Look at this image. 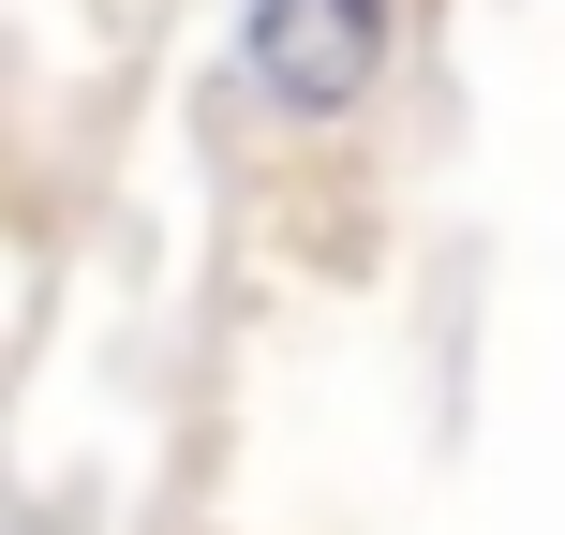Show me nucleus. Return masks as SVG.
Segmentation results:
<instances>
[{"label":"nucleus","mask_w":565,"mask_h":535,"mask_svg":"<svg viewBox=\"0 0 565 535\" xmlns=\"http://www.w3.org/2000/svg\"><path fill=\"white\" fill-rule=\"evenodd\" d=\"M387 45H402V0H254V30H238L254 105L282 119H358L387 89Z\"/></svg>","instance_id":"nucleus-1"}]
</instances>
